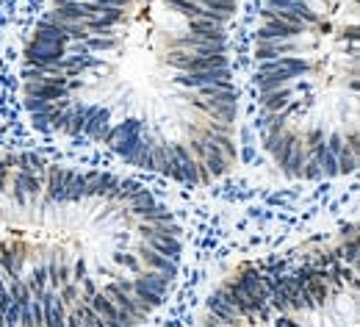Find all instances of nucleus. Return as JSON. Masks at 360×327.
<instances>
[{
  "label": "nucleus",
  "instance_id": "ddd939ff",
  "mask_svg": "<svg viewBox=\"0 0 360 327\" xmlns=\"http://www.w3.org/2000/svg\"><path fill=\"white\" fill-rule=\"evenodd\" d=\"M302 3H308V6H311V3H324V0H302Z\"/></svg>",
  "mask_w": 360,
  "mask_h": 327
},
{
  "label": "nucleus",
  "instance_id": "9b49d317",
  "mask_svg": "<svg viewBox=\"0 0 360 327\" xmlns=\"http://www.w3.org/2000/svg\"><path fill=\"white\" fill-rule=\"evenodd\" d=\"M31 122H34V128H39V131H50L47 114H31Z\"/></svg>",
  "mask_w": 360,
  "mask_h": 327
},
{
  "label": "nucleus",
  "instance_id": "7ed1b4c3",
  "mask_svg": "<svg viewBox=\"0 0 360 327\" xmlns=\"http://www.w3.org/2000/svg\"><path fill=\"white\" fill-rule=\"evenodd\" d=\"M67 56V47L42 45V42H28L25 47V64H42V67H58V61Z\"/></svg>",
  "mask_w": 360,
  "mask_h": 327
},
{
  "label": "nucleus",
  "instance_id": "39448f33",
  "mask_svg": "<svg viewBox=\"0 0 360 327\" xmlns=\"http://www.w3.org/2000/svg\"><path fill=\"white\" fill-rule=\"evenodd\" d=\"M108 128H111V108L108 105L105 108L97 105L89 117H86V122H84V136H89L94 141H103L105 134H108Z\"/></svg>",
  "mask_w": 360,
  "mask_h": 327
},
{
  "label": "nucleus",
  "instance_id": "423d86ee",
  "mask_svg": "<svg viewBox=\"0 0 360 327\" xmlns=\"http://www.w3.org/2000/svg\"><path fill=\"white\" fill-rule=\"evenodd\" d=\"M294 94H297L294 92V84H288L283 89H274V92H261V105H264L266 114H280Z\"/></svg>",
  "mask_w": 360,
  "mask_h": 327
},
{
  "label": "nucleus",
  "instance_id": "20e7f679",
  "mask_svg": "<svg viewBox=\"0 0 360 327\" xmlns=\"http://www.w3.org/2000/svg\"><path fill=\"white\" fill-rule=\"evenodd\" d=\"M31 42H42V45H56V47H70V37L64 34V28L58 25V23H53V20H37V25H34V37H31Z\"/></svg>",
  "mask_w": 360,
  "mask_h": 327
},
{
  "label": "nucleus",
  "instance_id": "1a4fd4ad",
  "mask_svg": "<svg viewBox=\"0 0 360 327\" xmlns=\"http://www.w3.org/2000/svg\"><path fill=\"white\" fill-rule=\"evenodd\" d=\"M84 47L89 50V53H111V50H117L120 47V39L117 37H89Z\"/></svg>",
  "mask_w": 360,
  "mask_h": 327
},
{
  "label": "nucleus",
  "instance_id": "f03ea898",
  "mask_svg": "<svg viewBox=\"0 0 360 327\" xmlns=\"http://www.w3.org/2000/svg\"><path fill=\"white\" fill-rule=\"evenodd\" d=\"M134 252L139 255V261H141L144 269H150V272H164L167 278H175V275H178V264L169 261V258H164V255H158V252H153L141 238L136 241Z\"/></svg>",
  "mask_w": 360,
  "mask_h": 327
},
{
  "label": "nucleus",
  "instance_id": "f8f14e48",
  "mask_svg": "<svg viewBox=\"0 0 360 327\" xmlns=\"http://www.w3.org/2000/svg\"><path fill=\"white\" fill-rule=\"evenodd\" d=\"M64 327H81V319L75 316V311H67V319H64Z\"/></svg>",
  "mask_w": 360,
  "mask_h": 327
},
{
  "label": "nucleus",
  "instance_id": "0eeeda50",
  "mask_svg": "<svg viewBox=\"0 0 360 327\" xmlns=\"http://www.w3.org/2000/svg\"><path fill=\"white\" fill-rule=\"evenodd\" d=\"M67 311H75V316L81 319V327H108L94 311H91L89 302H84V300H78L72 308H67Z\"/></svg>",
  "mask_w": 360,
  "mask_h": 327
},
{
  "label": "nucleus",
  "instance_id": "f257e3e1",
  "mask_svg": "<svg viewBox=\"0 0 360 327\" xmlns=\"http://www.w3.org/2000/svg\"><path fill=\"white\" fill-rule=\"evenodd\" d=\"M308 25H294V23H280V20H266L258 34L255 42H294V39H308Z\"/></svg>",
  "mask_w": 360,
  "mask_h": 327
},
{
  "label": "nucleus",
  "instance_id": "9d476101",
  "mask_svg": "<svg viewBox=\"0 0 360 327\" xmlns=\"http://www.w3.org/2000/svg\"><path fill=\"white\" fill-rule=\"evenodd\" d=\"M8 197H11V203H14L17 208H28V194H25V191H22L20 186L8 188Z\"/></svg>",
  "mask_w": 360,
  "mask_h": 327
},
{
  "label": "nucleus",
  "instance_id": "6e6552de",
  "mask_svg": "<svg viewBox=\"0 0 360 327\" xmlns=\"http://www.w3.org/2000/svg\"><path fill=\"white\" fill-rule=\"evenodd\" d=\"M111 261H114L117 267L128 269L131 275H139V272H144V267H141V261H139V255H136V252H125V250H117V252H111Z\"/></svg>",
  "mask_w": 360,
  "mask_h": 327
}]
</instances>
